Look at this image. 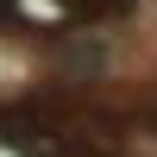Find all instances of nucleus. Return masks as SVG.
<instances>
[{
    "label": "nucleus",
    "instance_id": "nucleus-1",
    "mask_svg": "<svg viewBox=\"0 0 157 157\" xmlns=\"http://www.w3.org/2000/svg\"><path fill=\"white\" fill-rule=\"evenodd\" d=\"M0 6H6V0H0Z\"/></svg>",
    "mask_w": 157,
    "mask_h": 157
}]
</instances>
